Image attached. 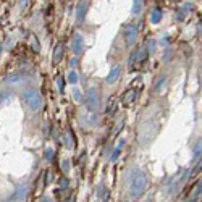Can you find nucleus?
<instances>
[{
    "mask_svg": "<svg viewBox=\"0 0 202 202\" xmlns=\"http://www.w3.org/2000/svg\"><path fill=\"white\" fill-rule=\"evenodd\" d=\"M141 10H142V0H133V8H131V13H133V15H139Z\"/></svg>",
    "mask_w": 202,
    "mask_h": 202,
    "instance_id": "14",
    "label": "nucleus"
},
{
    "mask_svg": "<svg viewBox=\"0 0 202 202\" xmlns=\"http://www.w3.org/2000/svg\"><path fill=\"white\" fill-rule=\"evenodd\" d=\"M68 83H71V84H76L78 83V74L74 73V71H70L68 73Z\"/></svg>",
    "mask_w": 202,
    "mask_h": 202,
    "instance_id": "20",
    "label": "nucleus"
},
{
    "mask_svg": "<svg viewBox=\"0 0 202 202\" xmlns=\"http://www.w3.org/2000/svg\"><path fill=\"white\" fill-rule=\"evenodd\" d=\"M86 109L89 112H96L99 109V94H97V89L91 87L86 94Z\"/></svg>",
    "mask_w": 202,
    "mask_h": 202,
    "instance_id": "4",
    "label": "nucleus"
},
{
    "mask_svg": "<svg viewBox=\"0 0 202 202\" xmlns=\"http://www.w3.org/2000/svg\"><path fill=\"white\" fill-rule=\"evenodd\" d=\"M8 99H11V94H8V92H3L2 96H0V105L3 104L5 100H8Z\"/></svg>",
    "mask_w": 202,
    "mask_h": 202,
    "instance_id": "24",
    "label": "nucleus"
},
{
    "mask_svg": "<svg viewBox=\"0 0 202 202\" xmlns=\"http://www.w3.org/2000/svg\"><path fill=\"white\" fill-rule=\"evenodd\" d=\"M120 74H121V67H120V65H116V67H113V68L110 70L109 76L105 78V83L107 84H115L116 81H118Z\"/></svg>",
    "mask_w": 202,
    "mask_h": 202,
    "instance_id": "7",
    "label": "nucleus"
},
{
    "mask_svg": "<svg viewBox=\"0 0 202 202\" xmlns=\"http://www.w3.org/2000/svg\"><path fill=\"white\" fill-rule=\"evenodd\" d=\"M186 8H187V5H184L180 11H178V15H176V20H178V21H183V20L186 18Z\"/></svg>",
    "mask_w": 202,
    "mask_h": 202,
    "instance_id": "19",
    "label": "nucleus"
},
{
    "mask_svg": "<svg viewBox=\"0 0 202 202\" xmlns=\"http://www.w3.org/2000/svg\"><path fill=\"white\" fill-rule=\"evenodd\" d=\"M200 170H202V160H199V162H197V163H196L194 170H192V171H191V176H194V175H197V173H199Z\"/></svg>",
    "mask_w": 202,
    "mask_h": 202,
    "instance_id": "21",
    "label": "nucleus"
},
{
    "mask_svg": "<svg viewBox=\"0 0 202 202\" xmlns=\"http://www.w3.org/2000/svg\"><path fill=\"white\" fill-rule=\"evenodd\" d=\"M70 63H71V67H73V68H74V67H78V60H76V58H73Z\"/></svg>",
    "mask_w": 202,
    "mask_h": 202,
    "instance_id": "31",
    "label": "nucleus"
},
{
    "mask_svg": "<svg viewBox=\"0 0 202 202\" xmlns=\"http://www.w3.org/2000/svg\"><path fill=\"white\" fill-rule=\"evenodd\" d=\"M71 49H73V54L79 57L83 52H84V39H83V34L81 32H76L71 41Z\"/></svg>",
    "mask_w": 202,
    "mask_h": 202,
    "instance_id": "5",
    "label": "nucleus"
},
{
    "mask_svg": "<svg viewBox=\"0 0 202 202\" xmlns=\"http://www.w3.org/2000/svg\"><path fill=\"white\" fill-rule=\"evenodd\" d=\"M62 57H63V45L58 44V45H55V49H54V62H60Z\"/></svg>",
    "mask_w": 202,
    "mask_h": 202,
    "instance_id": "12",
    "label": "nucleus"
},
{
    "mask_svg": "<svg viewBox=\"0 0 202 202\" xmlns=\"http://www.w3.org/2000/svg\"><path fill=\"white\" fill-rule=\"evenodd\" d=\"M147 186V176L141 168L134 167L128 175V189H129V196L133 197H139L142 196V192Z\"/></svg>",
    "mask_w": 202,
    "mask_h": 202,
    "instance_id": "1",
    "label": "nucleus"
},
{
    "mask_svg": "<svg viewBox=\"0 0 202 202\" xmlns=\"http://www.w3.org/2000/svg\"><path fill=\"white\" fill-rule=\"evenodd\" d=\"M199 34L202 36V24H199Z\"/></svg>",
    "mask_w": 202,
    "mask_h": 202,
    "instance_id": "32",
    "label": "nucleus"
},
{
    "mask_svg": "<svg viewBox=\"0 0 202 202\" xmlns=\"http://www.w3.org/2000/svg\"><path fill=\"white\" fill-rule=\"evenodd\" d=\"M200 157H202V139H199L194 144V149H192V162L199 160Z\"/></svg>",
    "mask_w": 202,
    "mask_h": 202,
    "instance_id": "10",
    "label": "nucleus"
},
{
    "mask_svg": "<svg viewBox=\"0 0 202 202\" xmlns=\"http://www.w3.org/2000/svg\"><path fill=\"white\" fill-rule=\"evenodd\" d=\"M200 76H202V68H200Z\"/></svg>",
    "mask_w": 202,
    "mask_h": 202,
    "instance_id": "33",
    "label": "nucleus"
},
{
    "mask_svg": "<svg viewBox=\"0 0 202 202\" xmlns=\"http://www.w3.org/2000/svg\"><path fill=\"white\" fill-rule=\"evenodd\" d=\"M165 86H167V76H160L154 84V91H155V94H162Z\"/></svg>",
    "mask_w": 202,
    "mask_h": 202,
    "instance_id": "9",
    "label": "nucleus"
},
{
    "mask_svg": "<svg viewBox=\"0 0 202 202\" xmlns=\"http://www.w3.org/2000/svg\"><path fill=\"white\" fill-rule=\"evenodd\" d=\"M31 44H32V49H34L36 52H41V45H39V42H37L36 37H32V39H31Z\"/></svg>",
    "mask_w": 202,
    "mask_h": 202,
    "instance_id": "22",
    "label": "nucleus"
},
{
    "mask_svg": "<svg viewBox=\"0 0 202 202\" xmlns=\"http://www.w3.org/2000/svg\"><path fill=\"white\" fill-rule=\"evenodd\" d=\"M28 2H29V0H21V2H20V7H21V10H24V8H26Z\"/></svg>",
    "mask_w": 202,
    "mask_h": 202,
    "instance_id": "29",
    "label": "nucleus"
},
{
    "mask_svg": "<svg viewBox=\"0 0 202 202\" xmlns=\"http://www.w3.org/2000/svg\"><path fill=\"white\" fill-rule=\"evenodd\" d=\"M73 99L74 102H83V94L79 89H73Z\"/></svg>",
    "mask_w": 202,
    "mask_h": 202,
    "instance_id": "18",
    "label": "nucleus"
},
{
    "mask_svg": "<svg viewBox=\"0 0 202 202\" xmlns=\"http://www.w3.org/2000/svg\"><path fill=\"white\" fill-rule=\"evenodd\" d=\"M87 7H89V0H81V2H79V5L76 8V20H78V23H83L84 21Z\"/></svg>",
    "mask_w": 202,
    "mask_h": 202,
    "instance_id": "6",
    "label": "nucleus"
},
{
    "mask_svg": "<svg viewBox=\"0 0 202 202\" xmlns=\"http://www.w3.org/2000/svg\"><path fill=\"white\" fill-rule=\"evenodd\" d=\"M123 144H125V139H120L118 145L115 147L113 154H112V162H116V158H118V155H120V150H121V147H123Z\"/></svg>",
    "mask_w": 202,
    "mask_h": 202,
    "instance_id": "15",
    "label": "nucleus"
},
{
    "mask_svg": "<svg viewBox=\"0 0 202 202\" xmlns=\"http://www.w3.org/2000/svg\"><path fill=\"white\" fill-rule=\"evenodd\" d=\"M168 44V36H165V37H162V41H160V45L163 47V45H167Z\"/></svg>",
    "mask_w": 202,
    "mask_h": 202,
    "instance_id": "30",
    "label": "nucleus"
},
{
    "mask_svg": "<svg viewBox=\"0 0 202 202\" xmlns=\"http://www.w3.org/2000/svg\"><path fill=\"white\" fill-rule=\"evenodd\" d=\"M57 86H58V89H60V92H63L65 91V81L62 78H58L57 79Z\"/></svg>",
    "mask_w": 202,
    "mask_h": 202,
    "instance_id": "26",
    "label": "nucleus"
},
{
    "mask_svg": "<svg viewBox=\"0 0 202 202\" xmlns=\"http://www.w3.org/2000/svg\"><path fill=\"white\" fill-rule=\"evenodd\" d=\"M26 81V76H23L21 73H13L10 76H7L5 83L7 84H20V83H24Z\"/></svg>",
    "mask_w": 202,
    "mask_h": 202,
    "instance_id": "8",
    "label": "nucleus"
},
{
    "mask_svg": "<svg viewBox=\"0 0 202 202\" xmlns=\"http://www.w3.org/2000/svg\"><path fill=\"white\" fill-rule=\"evenodd\" d=\"M24 194H26V186H23V187H20L16 192H15V196L11 197L13 200H16V199H23L24 197Z\"/></svg>",
    "mask_w": 202,
    "mask_h": 202,
    "instance_id": "17",
    "label": "nucleus"
},
{
    "mask_svg": "<svg viewBox=\"0 0 202 202\" xmlns=\"http://www.w3.org/2000/svg\"><path fill=\"white\" fill-rule=\"evenodd\" d=\"M134 97H136V92L134 91H128V92H126V96L123 97V102H125V104H131V102L134 100Z\"/></svg>",
    "mask_w": 202,
    "mask_h": 202,
    "instance_id": "16",
    "label": "nucleus"
},
{
    "mask_svg": "<svg viewBox=\"0 0 202 202\" xmlns=\"http://www.w3.org/2000/svg\"><path fill=\"white\" fill-rule=\"evenodd\" d=\"M65 144H67V147L71 149L73 144H71V139H70V134H65Z\"/></svg>",
    "mask_w": 202,
    "mask_h": 202,
    "instance_id": "27",
    "label": "nucleus"
},
{
    "mask_svg": "<svg viewBox=\"0 0 202 202\" xmlns=\"http://www.w3.org/2000/svg\"><path fill=\"white\" fill-rule=\"evenodd\" d=\"M21 100L31 112H39L42 109V97L36 89H26L21 94Z\"/></svg>",
    "mask_w": 202,
    "mask_h": 202,
    "instance_id": "2",
    "label": "nucleus"
},
{
    "mask_svg": "<svg viewBox=\"0 0 202 202\" xmlns=\"http://www.w3.org/2000/svg\"><path fill=\"white\" fill-rule=\"evenodd\" d=\"M162 20V11L160 8H155L152 13H150V23H154V24H157L158 21Z\"/></svg>",
    "mask_w": 202,
    "mask_h": 202,
    "instance_id": "13",
    "label": "nucleus"
},
{
    "mask_svg": "<svg viewBox=\"0 0 202 202\" xmlns=\"http://www.w3.org/2000/svg\"><path fill=\"white\" fill-rule=\"evenodd\" d=\"M138 34H139V26L138 24H128V26H126L125 32H123L126 45H128V47L134 45V42L138 41Z\"/></svg>",
    "mask_w": 202,
    "mask_h": 202,
    "instance_id": "3",
    "label": "nucleus"
},
{
    "mask_svg": "<svg viewBox=\"0 0 202 202\" xmlns=\"http://www.w3.org/2000/svg\"><path fill=\"white\" fill-rule=\"evenodd\" d=\"M44 155H45L47 160H50V158L54 157V149H52V147H47V149H45V152H44Z\"/></svg>",
    "mask_w": 202,
    "mask_h": 202,
    "instance_id": "23",
    "label": "nucleus"
},
{
    "mask_svg": "<svg viewBox=\"0 0 202 202\" xmlns=\"http://www.w3.org/2000/svg\"><path fill=\"white\" fill-rule=\"evenodd\" d=\"M200 196H202V180L197 181L194 191H192V196H191V202H197L200 199Z\"/></svg>",
    "mask_w": 202,
    "mask_h": 202,
    "instance_id": "11",
    "label": "nucleus"
},
{
    "mask_svg": "<svg viewBox=\"0 0 202 202\" xmlns=\"http://www.w3.org/2000/svg\"><path fill=\"white\" fill-rule=\"evenodd\" d=\"M147 47H149V52H150V54H152V52H154V50H155V42H154V41H150Z\"/></svg>",
    "mask_w": 202,
    "mask_h": 202,
    "instance_id": "28",
    "label": "nucleus"
},
{
    "mask_svg": "<svg viewBox=\"0 0 202 202\" xmlns=\"http://www.w3.org/2000/svg\"><path fill=\"white\" fill-rule=\"evenodd\" d=\"M62 170H63V173H68L70 171V162L68 160H63L62 162Z\"/></svg>",
    "mask_w": 202,
    "mask_h": 202,
    "instance_id": "25",
    "label": "nucleus"
}]
</instances>
